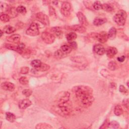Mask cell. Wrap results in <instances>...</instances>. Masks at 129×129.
<instances>
[{
  "mask_svg": "<svg viewBox=\"0 0 129 129\" xmlns=\"http://www.w3.org/2000/svg\"><path fill=\"white\" fill-rule=\"evenodd\" d=\"M26 33L27 35L32 36L38 35L39 34V31L37 24L35 23H31L29 27L27 29Z\"/></svg>",
  "mask_w": 129,
  "mask_h": 129,
  "instance_id": "cell-6",
  "label": "cell"
},
{
  "mask_svg": "<svg viewBox=\"0 0 129 129\" xmlns=\"http://www.w3.org/2000/svg\"><path fill=\"white\" fill-rule=\"evenodd\" d=\"M42 62L39 59H34L32 60L31 62V65L35 69L38 68L41 64Z\"/></svg>",
  "mask_w": 129,
  "mask_h": 129,
  "instance_id": "cell-30",
  "label": "cell"
},
{
  "mask_svg": "<svg viewBox=\"0 0 129 129\" xmlns=\"http://www.w3.org/2000/svg\"><path fill=\"white\" fill-rule=\"evenodd\" d=\"M72 61L77 62H82L85 61V58L83 56H75L71 58Z\"/></svg>",
  "mask_w": 129,
  "mask_h": 129,
  "instance_id": "cell-36",
  "label": "cell"
},
{
  "mask_svg": "<svg viewBox=\"0 0 129 129\" xmlns=\"http://www.w3.org/2000/svg\"><path fill=\"white\" fill-rule=\"evenodd\" d=\"M117 53V50L115 47H110L106 51V55L109 58H112Z\"/></svg>",
  "mask_w": 129,
  "mask_h": 129,
  "instance_id": "cell-16",
  "label": "cell"
},
{
  "mask_svg": "<svg viewBox=\"0 0 129 129\" xmlns=\"http://www.w3.org/2000/svg\"><path fill=\"white\" fill-rule=\"evenodd\" d=\"M41 38L42 40L47 44H51L55 40V36L51 33L45 31L41 34Z\"/></svg>",
  "mask_w": 129,
  "mask_h": 129,
  "instance_id": "cell-7",
  "label": "cell"
},
{
  "mask_svg": "<svg viewBox=\"0 0 129 129\" xmlns=\"http://www.w3.org/2000/svg\"><path fill=\"white\" fill-rule=\"evenodd\" d=\"M119 126V124L116 121H112L109 122V125L108 128H117Z\"/></svg>",
  "mask_w": 129,
  "mask_h": 129,
  "instance_id": "cell-35",
  "label": "cell"
},
{
  "mask_svg": "<svg viewBox=\"0 0 129 129\" xmlns=\"http://www.w3.org/2000/svg\"><path fill=\"white\" fill-rule=\"evenodd\" d=\"M71 9V5L70 3L64 2L61 5V13L63 15L68 16L70 14V11Z\"/></svg>",
  "mask_w": 129,
  "mask_h": 129,
  "instance_id": "cell-9",
  "label": "cell"
},
{
  "mask_svg": "<svg viewBox=\"0 0 129 129\" xmlns=\"http://www.w3.org/2000/svg\"><path fill=\"white\" fill-rule=\"evenodd\" d=\"M9 8V7L6 3H1V6H0V11H1V14H2L3 13L7 12Z\"/></svg>",
  "mask_w": 129,
  "mask_h": 129,
  "instance_id": "cell-31",
  "label": "cell"
},
{
  "mask_svg": "<svg viewBox=\"0 0 129 129\" xmlns=\"http://www.w3.org/2000/svg\"><path fill=\"white\" fill-rule=\"evenodd\" d=\"M0 19L2 22H3L4 23L8 22L9 21V20L10 19V17L7 14L4 13V14H1V15L0 16Z\"/></svg>",
  "mask_w": 129,
  "mask_h": 129,
  "instance_id": "cell-32",
  "label": "cell"
},
{
  "mask_svg": "<svg viewBox=\"0 0 129 129\" xmlns=\"http://www.w3.org/2000/svg\"><path fill=\"white\" fill-rule=\"evenodd\" d=\"M93 51L98 55H101L104 54L105 50L104 46L100 44H95L93 46Z\"/></svg>",
  "mask_w": 129,
  "mask_h": 129,
  "instance_id": "cell-12",
  "label": "cell"
},
{
  "mask_svg": "<svg viewBox=\"0 0 129 129\" xmlns=\"http://www.w3.org/2000/svg\"><path fill=\"white\" fill-rule=\"evenodd\" d=\"M21 39V36L19 34H13L7 38L8 41L13 43H18Z\"/></svg>",
  "mask_w": 129,
  "mask_h": 129,
  "instance_id": "cell-15",
  "label": "cell"
},
{
  "mask_svg": "<svg viewBox=\"0 0 129 129\" xmlns=\"http://www.w3.org/2000/svg\"><path fill=\"white\" fill-rule=\"evenodd\" d=\"M29 68L27 67H22L21 69V70H20V73L22 74H27L29 72Z\"/></svg>",
  "mask_w": 129,
  "mask_h": 129,
  "instance_id": "cell-44",
  "label": "cell"
},
{
  "mask_svg": "<svg viewBox=\"0 0 129 129\" xmlns=\"http://www.w3.org/2000/svg\"><path fill=\"white\" fill-rule=\"evenodd\" d=\"M119 91L121 93H122L125 95L127 94V93H128L127 90L123 85H120L119 86Z\"/></svg>",
  "mask_w": 129,
  "mask_h": 129,
  "instance_id": "cell-43",
  "label": "cell"
},
{
  "mask_svg": "<svg viewBox=\"0 0 129 129\" xmlns=\"http://www.w3.org/2000/svg\"><path fill=\"white\" fill-rule=\"evenodd\" d=\"M5 47L6 48H7V49H9L10 50H13L17 51V52H18L20 54H22V52L19 49L18 45H14V44H5Z\"/></svg>",
  "mask_w": 129,
  "mask_h": 129,
  "instance_id": "cell-18",
  "label": "cell"
},
{
  "mask_svg": "<svg viewBox=\"0 0 129 129\" xmlns=\"http://www.w3.org/2000/svg\"><path fill=\"white\" fill-rule=\"evenodd\" d=\"M6 118L9 122H13L15 121L16 116L13 113L10 112H7L6 113Z\"/></svg>",
  "mask_w": 129,
  "mask_h": 129,
  "instance_id": "cell-24",
  "label": "cell"
},
{
  "mask_svg": "<svg viewBox=\"0 0 129 129\" xmlns=\"http://www.w3.org/2000/svg\"><path fill=\"white\" fill-rule=\"evenodd\" d=\"M114 113L117 116H119L122 114L123 113V109L122 107L119 105H116L114 109Z\"/></svg>",
  "mask_w": 129,
  "mask_h": 129,
  "instance_id": "cell-29",
  "label": "cell"
},
{
  "mask_svg": "<svg viewBox=\"0 0 129 129\" xmlns=\"http://www.w3.org/2000/svg\"><path fill=\"white\" fill-rule=\"evenodd\" d=\"M122 103H123V105H124V106L126 108V109H128V105H129V103H128V99H124L123 102H122Z\"/></svg>",
  "mask_w": 129,
  "mask_h": 129,
  "instance_id": "cell-46",
  "label": "cell"
},
{
  "mask_svg": "<svg viewBox=\"0 0 129 129\" xmlns=\"http://www.w3.org/2000/svg\"><path fill=\"white\" fill-rule=\"evenodd\" d=\"M77 16L80 23L82 24V25L87 26L88 25V22L86 17L82 12H78V13L77 14Z\"/></svg>",
  "mask_w": 129,
  "mask_h": 129,
  "instance_id": "cell-14",
  "label": "cell"
},
{
  "mask_svg": "<svg viewBox=\"0 0 129 129\" xmlns=\"http://www.w3.org/2000/svg\"><path fill=\"white\" fill-rule=\"evenodd\" d=\"M3 31H2V30H1V36H2V35H3Z\"/></svg>",
  "mask_w": 129,
  "mask_h": 129,
  "instance_id": "cell-49",
  "label": "cell"
},
{
  "mask_svg": "<svg viewBox=\"0 0 129 129\" xmlns=\"http://www.w3.org/2000/svg\"><path fill=\"white\" fill-rule=\"evenodd\" d=\"M109 120L108 119L105 120L102 125L99 127V128H108L109 125Z\"/></svg>",
  "mask_w": 129,
  "mask_h": 129,
  "instance_id": "cell-40",
  "label": "cell"
},
{
  "mask_svg": "<svg viewBox=\"0 0 129 129\" xmlns=\"http://www.w3.org/2000/svg\"><path fill=\"white\" fill-rule=\"evenodd\" d=\"M116 35V29L114 27H112L110 29L107 34L108 38L109 39H114Z\"/></svg>",
  "mask_w": 129,
  "mask_h": 129,
  "instance_id": "cell-22",
  "label": "cell"
},
{
  "mask_svg": "<svg viewBox=\"0 0 129 129\" xmlns=\"http://www.w3.org/2000/svg\"><path fill=\"white\" fill-rule=\"evenodd\" d=\"M70 94L68 92H60L56 96V102L57 104L67 102L69 101Z\"/></svg>",
  "mask_w": 129,
  "mask_h": 129,
  "instance_id": "cell-5",
  "label": "cell"
},
{
  "mask_svg": "<svg viewBox=\"0 0 129 129\" xmlns=\"http://www.w3.org/2000/svg\"><path fill=\"white\" fill-rule=\"evenodd\" d=\"M69 45L71 47V48L73 49H75L77 48V44L76 42H74V41L69 43Z\"/></svg>",
  "mask_w": 129,
  "mask_h": 129,
  "instance_id": "cell-45",
  "label": "cell"
},
{
  "mask_svg": "<svg viewBox=\"0 0 129 129\" xmlns=\"http://www.w3.org/2000/svg\"><path fill=\"white\" fill-rule=\"evenodd\" d=\"M54 56L55 57L58 58H61L66 56V55L60 50V49L57 50L54 53Z\"/></svg>",
  "mask_w": 129,
  "mask_h": 129,
  "instance_id": "cell-34",
  "label": "cell"
},
{
  "mask_svg": "<svg viewBox=\"0 0 129 129\" xmlns=\"http://www.w3.org/2000/svg\"><path fill=\"white\" fill-rule=\"evenodd\" d=\"M73 91L84 106L89 107L92 105L94 97L93 91L91 87L84 85L78 86L74 87Z\"/></svg>",
  "mask_w": 129,
  "mask_h": 129,
  "instance_id": "cell-1",
  "label": "cell"
},
{
  "mask_svg": "<svg viewBox=\"0 0 129 129\" xmlns=\"http://www.w3.org/2000/svg\"><path fill=\"white\" fill-rule=\"evenodd\" d=\"M56 109L58 113H60V114H63V115H69L72 111L71 104L69 103V101L67 102L57 104Z\"/></svg>",
  "mask_w": 129,
  "mask_h": 129,
  "instance_id": "cell-2",
  "label": "cell"
},
{
  "mask_svg": "<svg viewBox=\"0 0 129 129\" xmlns=\"http://www.w3.org/2000/svg\"><path fill=\"white\" fill-rule=\"evenodd\" d=\"M107 21V19L104 18H96L94 20L93 24L95 26H100L104 23H106Z\"/></svg>",
  "mask_w": 129,
  "mask_h": 129,
  "instance_id": "cell-21",
  "label": "cell"
},
{
  "mask_svg": "<svg viewBox=\"0 0 129 129\" xmlns=\"http://www.w3.org/2000/svg\"><path fill=\"white\" fill-rule=\"evenodd\" d=\"M35 128L37 129H49L52 128V127L50 124L46 123H39L36 125Z\"/></svg>",
  "mask_w": 129,
  "mask_h": 129,
  "instance_id": "cell-25",
  "label": "cell"
},
{
  "mask_svg": "<svg viewBox=\"0 0 129 129\" xmlns=\"http://www.w3.org/2000/svg\"><path fill=\"white\" fill-rule=\"evenodd\" d=\"M125 58V56L122 55V56L118 57L117 58V60H118L119 62H123V61L124 60Z\"/></svg>",
  "mask_w": 129,
  "mask_h": 129,
  "instance_id": "cell-47",
  "label": "cell"
},
{
  "mask_svg": "<svg viewBox=\"0 0 129 129\" xmlns=\"http://www.w3.org/2000/svg\"><path fill=\"white\" fill-rule=\"evenodd\" d=\"M93 8L96 10L102 9V4L99 1H96L93 4Z\"/></svg>",
  "mask_w": 129,
  "mask_h": 129,
  "instance_id": "cell-38",
  "label": "cell"
},
{
  "mask_svg": "<svg viewBox=\"0 0 129 129\" xmlns=\"http://www.w3.org/2000/svg\"><path fill=\"white\" fill-rule=\"evenodd\" d=\"M17 11L18 13L22 15L25 14L27 12L25 7H24L23 6H19V7H18L17 8Z\"/></svg>",
  "mask_w": 129,
  "mask_h": 129,
  "instance_id": "cell-33",
  "label": "cell"
},
{
  "mask_svg": "<svg viewBox=\"0 0 129 129\" xmlns=\"http://www.w3.org/2000/svg\"><path fill=\"white\" fill-rule=\"evenodd\" d=\"M51 31L53 32V34L54 36H56L58 38H60L62 36V31H61L60 28L58 27L52 28L51 29Z\"/></svg>",
  "mask_w": 129,
  "mask_h": 129,
  "instance_id": "cell-17",
  "label": "cell"
},
{
  "mask_svg": "<svg viewBox=\"0 0 129 129\" xmlns=\"http://www.w3.org/2000/svg\"><path fill=\"white\" fill-rule=\"evenodd\" d=\"M77 37V35L75 32H71L68 33L66 36L67 40L69 41H72L75 40Z\"/></svg>",
  "mask_w": 129,
  "mask_h": 129,
  "instance_id": "cell-27",
  "label": "cell"
},
{
  "mask_svg": "<svg viewBox=\"0 0 129 129\" xmlns=\"http://www.w3.org/2000/svg\"><path fill=\"white\" fill-rule=\"evenodd\" d=\"M49 68H50V66L49 65L42 62L41 66L38 68L35 69V70H36L37 71L44 72V71H46L48 70L49 69Z\"/></svg>",
  "mask_w": 129,
  "mask_h": 129,
  "instance_id": "cell-28",
  "label": "cell"
},
{
  "mask_svg": "<svg viewBox=\"0 0 129 129\" xmlns=\"http://www.w3.org/2000/svg\"><path fill=\"white\" fill-rule=\"evenodd\" d=\"M102 9L106 12H112L113 10V7L110 4H102Z\"/></svg>",
  "mask_w": 129,
  "mask_h": 129,
  "instance_id": "cell-26",
  "label": "cell"
},
{
  "mask_svg": "<svg viewBox=\"0 0 129 129\" xmlns=\"http://www.w3.org/2000/svg\"><path fill=\"white\" fill-rule=\"evenodd\" d=\"M36 19L44 25H49V24L48 16L42 12H39L36 14Z\"/></svg>",
  "mask_w": 129,
  "mask_h": 129,
  "instance_id": "cell-8",
  "label": "cell"
},
{
  "mask_svg": "<svg viewBox=\"0 0 129 129\" xmlns=\"http://www.w3.org/2000/svg\"><path fill=\"white\" fill-rule=\"evenodd\" d=\"M32 91L30 89H25L23 90L22 94L26 97H29L32 94Z\"/></svg>",
  "mask_w": 129,
  "mask_h": 129,
  "instance_id": "cell-41",
  "label": "cell"
},
{
  "mask_svg": "<svg viewBox=\"0 0 129 129\" xmlns=\"http://www.w3.org/2000/svg\"><path fill=\"white\" fill-rule=\"evenodd\" d=\"M1 88L5 90L13 91L15 90V85L12 83L9 82H5L2 83Z\"/></svg>",
  "mask_w": 129,
  "mask_h": 129,
  "instance_id": "cell-11",
  "label": "cell"
},
{
  "mask_svg": "<svg viewBox=\"0 0 129 129\" xmlns=\"http://www.w3.org/2000/svg\"><path fill=\"white\" fill-rule=\"evenodd\" d=\"M60 49L66 55H67L68 54H69L73 50L71 47L69 45H67V44H64L62 45L60 47Z\"/></svg>",
  "mask_w": 129,
  "mask_h": 129,
  "instance_id": "cell-19",
  "label": "cell"
},
{
  "mask_svg": "<svg viewBox=\"0 0 129 129\" xmlns=\"http://www.w3.org/2000/svg\"><path fill=\"white\" fill-rule=\"evenodd\" d=\"M90 37L95 40H97L101 43H105L107 41L108 38L107 34L105 32H101L100 33H92L90 35Z\"/></svg>",
  "mask_w": 129,
  "mask_h": 129,
  "instance_id": "cell-4",
  "label": "cell"
},
{
  "mask_svg": "<svg viewBox=\"0 0 129 129\" xmlns=\"http://www.w3.org/2000/svg\"><path fill=\"white\" fill-rule=\"evenodd\" d=\"M19 82L23 85H26L28 84L29 80L26 77H22L19 79Z\"/></svg>",
  "mask_w": 129,
  "mask_h": 129,
  "instance_id": "cell-37",
  "label": "cell"
},
{
  "mask_svg": "<svg viewBox=\"0 0 129 129\" xmlns=\"http://www.w3.org/2000/svg\"><path fill=\"white\" fill-rule=\"evenodd\" d=\"M32 104L31 101L28 99H24L21 100L18 104L19 107L20 109H24L30 106Z\"/></svg>",
  "mask_w": 129,
  "mask_h": 129,
  "instance_id": "cell-13",
  "label": "cell"
},
{
  "mask_svg": "<svg viewBox=\"0 0 129 129\" xmlns=\"http://www.w3.org/2000/svg\"><path fill=\"white\" fill-rule=\"evenodd\" d=\"M108 67L109 70H110L111 71H114L116 68V64L114 61H111L108 63Z\"/></svg>",
  "mask_w": 129,
  "mask_h": 129,
  "instance_id": "cell-39",
  "label": "cell"
},
{
  "mask_svg": "<svg viewBox=\"0 0 129 129\" xmlns=\"http://www.w3.org/2000/svg\"><path fill=\"white\" fill-rule=\"evenodd\" d=\"M52 3H53V4H54V5H57V3H58V2H56V1H55V2H52Z\"/></svg>",
  "mask_w": 129,
  "mask_h": 129,
  "instance_id": "cell-48",
  "label": "cell"
},
{
  "mask_svg": "<svg viewBox=\"0 0 129 129\" xmlns=\"http://www.w3.org/2000/svg\"><path fill=\"white\" fill-rule=\"evenodd\" d=\"M68 29L69 30H71L75 32H77L81 33H84L86 31V28L82 25H75L69 26Z\"/></svg>",
  "mask_w": 129,
  "mask_h": 129,
  "instance_id": "cell-10",
  "label": "cell"
},
{
  "mask_svg": "<svg viewBox=\"0 0 129 129\" xmlns=\"http://www.w3.org/2000/svg\"><path fill=\"white\" fill-rule=\"evenodd\" d=\"M49 15L52 18L56 17V13L55 10L52 7H50L49 8Z\"/></svg>",
  "mask_w": 129,
  "mask_h": 129,
  "instance_id": "cell-42",
  "label": "cell"
},
{
  "mask_svg": "<svg viewBox=\"0 0 129 129\" xmlns=\"http://www.w3.org/2000/svg\"><path fill=\"white\" fill-rule=\"evenodd\" d=\"M3 31L7 34H11L14 32L16 31V29L10 25H6L4 27Z\"/></svg>",
  "mask_w": 129,
  "mask_h": 129,
  "instance_id": "cell-23",
  "label": "cell"
},
{
  "mask_svg": "<svg viewBox=\"0 0 129 129\" xmlns=\"http://www.w3.org/2000/svg\"><path fill=\"white\" fill-rule=\"evenodd\" d=\"M127 86H128V81H127Z\"/></svg>",
  "mask_w": 129,
  "mask_h": 129,
  "instance_id": "cell-50",
  "label": "cell"
},
{
  "mask_svg": "<svg viewBox=\"0 0 129 129\" xmlns=\"http://www.w3.org/2000/svg\"><path fill=\"white\" fill-rule=\"evenodd\" d=\"M8 15L10 17V18H14L18 15V12L17 11V9L15 7H11L9 8L8 11Z\"/></svg>",
  "mask_w": 129,
  "mask_h": 129,
  "instance_id": "cell-20",
  "label": "cell"
},
{
  "mask_svg": "<svg viewBox=\"0 0 129 129\" xmlns=\"http://www.w3.org/2000/svg\"><path fill=\"white\" fill-rule=\"evenodd\" d=\"M127 17L126 12L123 10H120L113 17L114 21L118 25L122 26L125 23V20Z\"/></svg>",
  "mask_w": 129,
  "mask_h": 129,
  "instance_id": "cell-3",
  "label": "cell"
}]
</instances>
